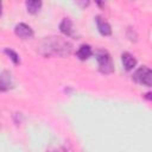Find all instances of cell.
<instances>
[{"label": "cell", "mask_w": 152, "mask_h": 152, "mask_svg": "<svg viewBox=\"0 0 152 152\" xmlns=\"http://www.w3.org/2000/svg\"><path fill=\"white\" fill-rule=\"evenodd\" d=\"M40 7H42V1H37V0H28V1H26L27 12L31 13V14L38 13Z\"/></svg>", "instance_id": "10"}, {"label": "cell", "mask_w": 152, "mask_h": 152, "mask_svg": "<svg viewBox=\"0 0 152 152\" xmlns=\"http://www.w3.org/2000/svg\"><path fill=\"white\" fill-rule=\"evenodd\" d=\"M59 31L68 36V37H75V28L72 25V21L69 18H64L59 24Z\"/></svg>", "instance_id": "6"}, {"label": "cell", "mask_w": 152, "mask_h": 152, "mask_svg": "<svg viewBox=\"0 0 152 152\" xmlns=\"http://www.w3.org/2000/svg\"><path fill=\"white\" fill-rule=\"evenodd\" d=\"M91 55H93V50H91L90 45H88V44H82L78 48V50L76 51V57L78 59H81V61L88 59Z\"/></svg>", "instance_id": "9"}, {"label": "cell", "mask_w": 152, "mask_h": 152, "mask_svg": "<svg viewBox=\"0 0 152 152\" xmlns=\"http://www.w3.org/2000/svg\"><path fill=\"white\" fill-rule=\"evenodd\" d=\"M14 33L17 34V37H19L21 39H30L33 37V30L24 23H19L15 25Z\"/></svg>", "instance_id": "5"}, {"label": "cell", "mask_w": 152, "mask_h": 152, "mask_svg": "<svg viewBox=\"0 0 152 152\" xmlns=\"http://www.w3.org/2000/svg\"><path fill=\"white\" fill-rule=\"evenodd\" d=\"M96 59L99 64V70L102 74H110L114 71V64L110 55L106 50H99L96 52Z\"/></svg>", "instance_id": "2"}, {"label": "cell", "mask_w": 152, "mask_h": 152, "mask_svg": "<svg viewBox=\"0 0 152 152\" xmlns=\"http://www.w3.org/2000/svg\"><path fill=\"white\" fill-rule=\"evenodd\" d=\"M42 49L45 51V56L65 57L69 56L71 52V44L61 37H50L44 39Z\"/></svg>", "instance_id": "1"}, {"label": "cell", "mask_w": 152, "mask_h": 152, "mask_svg": "<svg viewBox=\"0 0 152 152\" xmlns=\"http://www.w3.org/2000/svg\"><path fill=\"white\" fill-rule=\"evenodd\" d=\"M1 14H2V4L0 1V17H1Z\"/></svg>", "instance_id": "13"}, {"label": "cell", "mask_w": 152, "mask_h": 152, "mask_svg": "<svg viewBox=\"0 0 152 152\" xmlns=\"http://www.w3.org/2000/svg\"><path fill=\"white\" fill-rule=\"evenodd\" d=\"M132 78H133V81H135L139 84L151 87V84H152V71L147 66H140L133 72Z\"/></svg>", "instance_id": "3"}, {"label": "cell", "mask_w": 152, "mask_h": 152, "mask_svg": "<svg viewBox=\"0 0 152 152\" xmlns=\"http://www.w3.org/2000/svg\"><path fill=\"white\" fill-rule=\"evenodd\" d=\"M96 26H97V30L99 32L102 34V36H110L112 34V27L109 25V23L107 20H104L102 17L97 15L96 17Z\"/></svg>", "instance_id": "7"}, {"label": "cell", "mask_w": 152, "mask_h": 152, "mask_svg": "<svg viewBox=\"0 0 152 152\" xmlns=\"http://www.w3.org/2000/svg\"><path fill=\"white\" fill-rule=\"evenodd\" d=\"M121 62H122L124 68H125L127 71L132 70V69L137 65V59H135L131 53H128V52H124V53L121 55Z\"/></svg>", "instance_id": "8"}, {"label": "cell", "mask_w": 152, "mask_h": 152, "mask_svg": "<svg viewBox=\"0 0 152 152\" xmlns=\"http://www.w3.org/2000/svg\"><path fill=\"white\" fill-rule=\"evenodd\" d=\"M48 152H66V151H65V148L62 147V146H51V147L48 150Z\"/></svg>", "instance_id": "12"}, {"label": "cell", "mask_w": 152, "mask_h": 152, "mask_svg": "<svg viewBox=\"0 0 152 152\" xmlns=\"http://www.w3.org/2000/svg\"><path fill=\"white\" fill-rule=\"evenodd\" d=\"M14 87V81L12 74L8 70L0 72V91H7Z\"/></svg>", "instance_id": "4"}, {"label": "cell", "mask_w": 152, "mask_h": 152, "mask_svg": "<svg viewBox=\"0 0 152 152\" xmlns=\"http://www.w3.org/2000/svg\"><path fill=\"white\" fill-rule=\"evenodd\" d=\"M4 52L8 56V58L14 63V64H19L20 63V58H19V55L15 52V51H13L12 49H5L4 50Z\"/></svg>", "instance_id": "11"}]
</instances>
